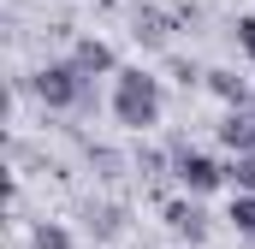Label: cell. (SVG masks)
Here are the masks:
<instances>
[{"label": "cell", "instance_id": "cell-1", "mask_svg": "<svg viewBox=\"0 0 255 249\" xmlns=\"http://www.w3.org/2000/svg\"><path fill=\"white\" fill-rule=\"evenodd\" d=\"M166 113V89H160V77L154 71H142V65H119V77H113V119L136 130V136H148L154 124Z\"/></svg>", "mask_w": 255, "mask_h": 249}, {"label": "cell", "instance_id": "cell-2", "mask_svg": "<svg viewBox=\"0 0 255 249\" xmlns=\"http://www.w3.org/2000/svg\"><path fill=\"white\" fill-rule=\"evenodd\" d=\"M24 89H30L48 113H71V107H83V101H89V77L71 65V54H65V60H48L42 71H30V77H24Z\"/></svg>", "mask_w": 255, "mask_h": 249}, {"label": "cell", "instance_id": "cell-3", "mask_svg": "<svg viewBox=\"0 0 255 249\" xmlns=\"http://www.w3.org/2000/svg\"><path fill=\"white\" fill-rule=\"evenodd\" d=\"M172 178H178V190H190V196H208V190L226 184V160H214V154L190 148V142H178L172 148Z\"/></svg>", "mask_w": 255, "mask_h": 249}, {"label": "cell", "instance_id": "cell-4", "mask_svg": "<svg viewBox=\"0 0 255 249\" xmlns=\"http://www.w3.org/2000/svg\"><path fill=\"white\" fill-rule=\"evenodd\" d=\"M178 24H184V18H178V12H160V6H136V12H130V36H136L148 54H166L172 36H178Z\"/></svg>", "mask_w": 255, "mask_h": 249}, {"label": "cell", "instance_id": "cell-5", "mask_svg": "<svg viewBox=\"0 0 255 249\" xmlns=\"http://www.w3.org/2000/svg\"><path fill=\"white\" fill-rule=\"evenodd\" d=\"M160 220H166V232L172 238H184V244H202L208 238V208H202V196H172L166 208H160Z\"/></svg>", "mask_w": 255, "mask_h": 249}, {"label": "cell", "instance_id": "cell-6", "mask_svg": "<svg viewBox=\"0 0 255 249\" xmlns=\"http://www.w3.org/2000/svg\"><path fill=\"white\" fill-rule=\"evenodd\" d=\"M71 65H77L89 83H95V77H119V54H113L101 36H77V42H71Z\"/></svg>", "mask_w": 255, "mask_h": 249}, {"label": "cell", "instance_id": "cell-7", "mask_svg": "<svg viewBox=\"0 0 255 249\" xmlns=\"http://www.w3.org/2000/svg\"><path fill=\"white\" fill-rule=\"evenodd\" d=\"M202 89H208L214 101H226V107H255L250 77H238L232 65H208V71H202Z\"/></svg>", "mask_w": 255, "mask_h": 249}, {"label": "cell", "instance_id": "cell-8", "mask_svg": "<svg viewBox=\"0 0 255 249\" xmlns=\"http://www.w3.org/2000/svg\"><path fill=\"white\" fill-rule=\"evenodd\" d=\"M214 136H220L226 154H250L255 148V113L250 107H226V119L214 124Z\"/></svg>", "mask_w": 255, "mask_h": 249}, {"label": "cell", "instance_id": "cell-9", "mask_svg": "<svg viewBox=\"0 0 255 249\" xmlns=\"http://www.w3.org/2000/svg\"><path fill=\"white\" fill-rule=\"evenodd\" d=\"M83 220H89V238H95V244H119V238H125V208H119V202H89Z\"/></svg>", "mask_w": 255, "mask_h": 249}, {"label": "cell", "instance_id": "cell-10", "mask_svg": "<svg viewBox=\"0 0 255 249\" xmlns=\"http://www.w3.org/2000/svg\"><path fill=\"white\" fill-rule=\"evenodd\" d=\"M226 226L238 238H255V190H232V208H226Z\"/></svg>", "mask_w": 255, "mask_h": 249}, {"label": "cell", "instance_id": "cell-11", "mask_svg": "<svg viewBox=\"0 0 255 249\" xmlns=\"http://www.w3.org/2000/svg\"><path fill=\"white\" fill-rule=\"evenodd\" d=\"M30 249H77V238L65 232L60 220H36L30 226Z\"/></svg>", "mask_w": 255, "mask_h": 249}, {"label": "cell", "instance_id": "cell-12", "mask_svg": "<svg viewBox=\"0 0 255 249\" xmlns=\"http://www.w3.org/2000/svg\"><path fill=\"white\" fill-rule=\"evenodd\" d=\"M226 184H232V190H255V148L226 160Z\"/></svg>", "mask_w": 255, "mask_h": 249}, {"label": "cell", "instance_id": "cell-13", "mask_svg": "<svg viewBox=\"0 0 255 249\" xmlns=\"http://www.w3.org/2000/svg\"><path fill=\"white\" fill-rule=\"evenodd\" d=\"M130 166H136L142 178H166V172H172V148H166V154H160V148H136Z\"/></svg>", "mask_w": 255, "mask_h": 249}, {"label": "cell", "instance_id": "cell-14", "mask_svg": "<svg viewBox=\"0 0 255 249\" xmlns=\"http://www.w3.org/2000/svg\"><path fill=\"white\" fill-rule=\"evenodd\" d=\"M232 36H238V48H244V60L255 65V12H244V18L232 24Z\"/></svg>", "mask_w": 255, "mask_h": 249}, {"label": "cell", "instance_id": "cell-15", "mask_svg": "<svg viewBox=\"0 0 255 249\" xmlns=\"http://www.w3.org/2000/svg\"><path fill=\"white\" fill-rule=\"evenodd\" d=\"M89 166H101V178H119V166H125V160H119L113 148H89Z\"/></svg>", "mask_w": 255, "mask_h": 249}, {"label": "cell", "instance_id": "cell-16", "mask_svg": "<svg viewBox=\"0 0 255 249\" xmlns=\"http://www.w3.org/2000/svg\"><path fill=\"white\" fill-rule=\"evenodd\" d=\"M95 6H113V0H95Z\"/></svg>", "mask_w": 255, "mask_h": 249}, {"label": "cell", "instance_id": "cell-17", "mask_svg": "<svg viewBox=\"0 0 255 249\" xmlns=\"http://www.w3.org/2000/svg\"><path fill=\"white\" fill-rule=\"evenodd\" d=\"M250 113H255V107H250Z\"/></svg>", "mask_w": 255, "mask_h": 249}]
</instances>
